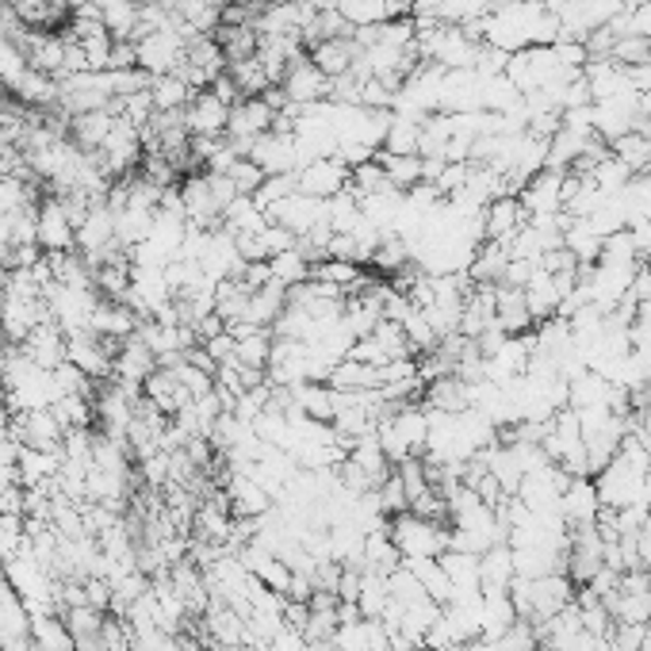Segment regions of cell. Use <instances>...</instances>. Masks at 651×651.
Returning a JSON list of instances; mask_svg holds the SVG:
<instances>
[{"instance_id":"1","label":"cell","mask_w":651,"mask_h":651,"mask_svg":"<svg viewBox=\"0 0 651 651\" xmlns=\"http://www.w3.org/2000/svg\"><path fill=\"white\" fill-rule=\"evenodd\" d=\"M388 532L403 560H438L441 552H449V525L429 521V517H418L410 509L391 517Z\"/></svg>"},{"instance_id":"2","label":"cell","mask_w":651,"mask_h":651,"mask_svg":"<svg viewBox=\"0 0 651 651\" xmlns=\"http://www.w3.org/2000/svg\"><path fill=\"white\" fill-rule=\"evenodd\" d=\"M120 345L123 342H112V337H96L93 330H77V334H65V360L77 365L93 383L112 380Z\"/></svg>"},{"instance_id":"3","label":"cell","mask_w":651,"mask_h":651,"mask_svg":"<svg viewBox=\"0 0 651 651\" xmlns=\"http://www.w3.org/2000/svg\"><path fill=\"white\" fill-rule=\"evenodd\" d=\"M135 50H138V70H146L150 77H165V73L181 70L184 54H188V42L165 27V32H153L146 39H138Z\"/></svg>"},{"instance_id":"4","label":"cell","mask_w":651,"mask_h":651,"mask_svg":"<svg viewBox=\"0 0 651 651\" xmlns=\"http://www.w3.org/2000/svg\"><path fill=\"white\" fill-rule=\"evenodd\" d=\"M269 219L277 226H284V231H292L295 238H307L318 223H330V219H326V199L303 196V192H295V196L280 199L277 207H269Z\"/></svg>"},{"instance_id":"5","label":"cell","mask_w":651,"mask_h":651,"mask_svg":"<svg viewBox=\"0 0 651 651\" xmlns=\"http://www.w3.org/2000/svg\"><path fill=\"white\" fill-rule=\"evenodd\" d=\"M280 88H284L287 103H295V108H307V103L330 100V88H334V81L326 77V73L318 70L310 58H299V62H295L292 70L284 73Z\"/></svg>"},{"instance_id":"6","label":"cell","mask_w":651,"mask_h":651,"mask_svg":"<svg viewBox=\"0 0 651 651\" xmlns=\"http://www.w3.org/2000/svg\"><path fill=\"white\" fill-rule=\"evenodd\" d=\"M158 368V357H153L150 349H146L143 342H138L135 334L127 337V342L120 345V353H115V372L112 380L120 383L127 395H143V383L150 380V372Z\"/></svg>"},{"instance_id":"7","label":"cell","mask_w":651,"mask_h":651,"mask_svg":"<svg viewBox=\"0 0 651 651\" xmlns=\"http://www.w3.org/2000/svg\"><path fill=\"white\" fill-rule=\"evenodd\" d=\"M349 176H353V169L342 165L337 158H318V161H310V165H303L299 173H295V181H299L303 196L334 199L337 192L349 188Z\"/></svg>"},{"instance_id":"8","label":"cell","mask_w":651,"mask_h":651,"mask_svg":"<svg viewBox=\"0 0 651 651\" xmlns=\"http://www.w3.org/2000/svg\"><path fill=\"white\" fill-rule=\"evenodd\" d=\"M16 349L24 353L32 365L54 372L58 365H65V330L54 322V318H42L32 334L24 337V345H16Z\"/></svg>"},{"instance_id":"9","label":"cell","mask_w":651,"mask_h":651,"mask_svg":"<svg viewBox=\"0 0 651 651\" xmlns=\"http://www.w3.org/2000/svg\"><path fill=\"white\" fill-rule=\"evenodd\" d=\"M39 246L42 254H65V249H77V231L65 219L62 199L58 196H42L39 199Z\"/></svg>"},{"instance_id":"10","label":"cell","mask_w":651,"mask_h":651,"mask_svg":"<svg viewBox=\"0 0 651 651\" xmlns=\"http://www.w3.org/2000/svg\"><path fill=\"white\" fill-rule=\"evenodd\" d=\"M184 123H188V135H204V138H223L226 123H231V108H226L211 88L192 96V103L184 108Z\"/></svg>"},{"instance_id":"11","label":"cell","mask_w":651,"mask_h":651,"mask_svg":"<svg viewBox=\"0 0 651 651\" xmlns=\"http://www.w3.org/2000/svg\"><path fill=\"white\" fill-rule=\"evenodd\" d=\"M564 176L567 173H560V169H540L537 176H532L529 184L521 188V207H525V214H560L564 211Z\"/></svg>"},{"instance_id":"12","label":"cell","mask_w":651,"mask_h":651,"mask_svg":"<svg viewBox=\"0 0 651 651\" xmlns=\"http://www.w3.org/2000/svg\"><path fill=\"white\" fill-rule=\"evenodd\" d=\"M115 246V214L108 204H93L85 214V223L77 226V254L85 261H96L103 249Z\"/></svg>"},{"instance_id":"13","label":"cell","mask_w":651,"mask_h":651,"mask_svg":"<svg viewBox=\"0 0 651 651\" xmlns=\"http://www.w3.org/2000/svg\"><path fill=\"white\" fill-rule=\"evenodd\" d=\"M525 223H529V214H525L521 199L499 196L494 204L483 207V242H502V246H506Z\"/></svg>"},{"instance_id":"14","label":"cell","mask_w":651,"mask_h":651,"mask_svg":"<svg viewBox=\"0 0 651 651\" xmlns=\"http://www.w3.org/2000/svg\"><path fill=\"white\" fill-rule=\"evenodd\" d=\"M494 326H499L506 337H521L529 334V326H537V318L529 315V303H525L521 287L494 284Z\"/></svg>"},{"instance_id":"15","label":"cell","mask_w":651,"mask_h":651,"mask_svg":"<svg viewBox=\"0 0 651 651\" xmlns=\"http://www.w3.org/2000/svg\"><path fill=\"white\" fill-rule=\"evenodd\" d=\"M138 322H143V318H138L135 310L127 307V303L103 299V295H100V303H96L88 330H93L96 337H112V342H127V337L138 330Z\"/></svg>"},{"instance_id":"16","label":"cell","mask_w":651,"mask_h":651,"mask_svg":"<svg viewBox=\"0 0 651 651\" xmlns=\"http://www.w3.org/2000/svg\"><path fill=\"white\" fill-rule=\"evenodd\" d=\"M560 514H564L567 525H594L598 514H602V499H598L594 479H572L560 494Z\"/></svg>"},{"instance_id":"17","label":"cell","mask_w":651,"mask_h":651,"mask_svg":"<svg viewBox=\"0 0 651 651\" xmlns=\"http://www.w3.org/2000/svg\"><path fill=\"white\" fill-rule=\"evenodd\" d=\"M143 395L150 398V403L158 406L165 418H173L176 410H184V406L192 403V395L184 391V383L176 380L173 368H153L150 380L143 383Z\"/></svg>"},{"instance_id":"18","label":"cell","mask_w":651,"mask_h":651,"mask_svg":"<svg viewBox=\"0 0 651 651\" xmlns=\"http://www.w3.org/2000/svg\"><path fill=\"white\" fill-rule=\"evenodd\" d=\"M514 549L509 544H494L479 556V587L483 594H509V582H514Z\"/></svg>"},{"instance_id":"19","label":"cell","mask_w":651,"mask_h":651,"mask_svg":"<svg viewBox=\"0 0 651 651\" xmlns=\"http://www.w3.org/2000/svg\"><path fill=\"white\" fill-rule=\"evenodd\" d=\"M357 54H360V47L353 42V35H342V39H326V42H318L315 50H307V58L318 65V70L326 73V77L334 81V77H345V73L353 70V62H357Z\"/></svg>"},{"instance_id":"20","label":"cell","mask_w":651,"mask_h":651,"mask_svg":"<svg viewBox=\"0 0 651 651\" xmlns=\"http://www.w3.org/2000/svg\"><path fill=\"white\" fill-rule=\"evenodd\" d=\"M272 226L269 211L254 204V196H238L231 207L223 211V231H231L234 238H246V234H265Z\"/></svg>"},{"instance_id":"21","label":"cell","mask_w":651,"mask_h":651,"mask_svg":"<svg viewBox=\"0 0 651 651\" xmlns=\"http://www.w3.org/2000/svg\"><path fill=\"white\" fill-rule=\"evenodd\" d=\"M112 123H115L112 112H81V115H70V138H73V146H81L85 153H96L103 143H108V135H112Z\"/></svg>"},{"instance_id":"22","label":"cell","mask_w":651,"mask_h":651,"mask_svg":"<svg viewBox=\"0 0 651 651\" xmlns=\"http://www.w3.org/2000/svg\"><path fill=\"white\" fill-rule=\"evenodd\" d=\"M525 292V303H529V315L537 318V322H544V318L560 315V292H556V280H552V272H544L537 265L529 277V284L521 287Z\"/></svg>"},{"instance_id":"23","label":"cell","mask_w":651,"mask_h":651,"mask_svg":"<svg viewBox=\"0 0 651 651\" xmlns=\"http://www.w3.org/2000/svg\"><path fill=\"white\" fill-rule=\"evenodd\" d=\"M421 403H426V410L460 414V410H468V383H460L456 376H441V380L426 383Z\"/></svg>"},{"instance_id":"24","label":"cell","mask_w":651,"mask_h":651,"mask_svg":"<svg viewBox=\"0 0 651 651\" xmlns=\"http://www.w3.org/2000/svg\"><path fill=\"white\" fill-rule=\"evenodd\" d=\"M334 9L342 12L349 27H372V24H388V20L403 16L391 0H334Z\"/></svg>"},{"instance_id":"25","label":"cell","mask_w":651,"mask_h":651,"mask_svg":"<svg viewBox=\"0 0 651 651\" xmlns=\"http://www.w3.org/2000/svg\"><path fill=\"white\" fill-rule=\"evenodd\" d=\"M479 613H483V636L487 640H499V636H506L509 628L517 625V605L509 594H483Z\"/></svg>"},{"instance_id":"26","label":"cell","mask_w":651,"mask_h":651,"mask_svg":"<svg viewBox=\"0 0 651 651\" xmlns=\"http://www.w3.org/2000/svg\"><path fill=\"white\" fill-rule=\"evenodd\" d=\"M153 231V211H138V207H123L115 211V242L123 249H135L150 238Z\"/></svg>"},{"instance_id":"27","label":"cell","mask_w":651,"mask_h":651,"mask_svg":"<svg viewBox=\"0 0 651 651\" xmlns=\"http://www.w3.org/2000/svg\"><path fill=\"white\" fill-rule=\"evenodd\" d=\"M376 161L383 165L388 181L395 184L398 192H410L414 184H421V153H376Z\"/></svg>"},{"instance_id":"28","label":"cell","mask_w":651,"mask_h":651,"mask_svg":"<svg viewBox=\"0 0 651 651\" xmlns=\"http://www.w3.org/2000/svg\"><path fill=\"white\" fill-rule=\"evenodd\" d=\"M610 153L621 161V165H628L632 176H640L651 169V143L640 135V131H628V135H621L617 143H610Z\"/></svg>"},{"instance_id":"29","label":"cell","mask_w":651,"mask_h":651,"mask_svg":"<svg viewBox=\"0 0 651 651\" xmlns=\"http://www.w3.org/2000/svg\"><path fill=\"white\" fill-rule=\"evenodd\" d=\"M150 96H153V112H184L196 93L176 73H165V77H153Z\"/></svg>"},{"instance_id":"30","label":"cell","mask_w":651,"mask_h":651,"mask_svg":"<svg viewBox=\"0 0 651 651\" xmlns=\"http://www.w3.org/2000/svg\"><path fill=\"white\" fill-rule=\"evenodd\" d=\"M421 123H426V120H410V115H395V112H391L388 138H383V153H418V146H421Z\"/></svg>"},{"instance_id":"31","label":"cell","mask_w":651,"mask_h":651,"mask_svg":"<svg viewBox=\"0 0 651 651\" xmlns=\"http://www.w3.org/2000/svg\"><path fill=\"white\" fill-rule=\"evenodd\" d=\"M610 32L628 35V39H648L651 42V0H636L628 9H621L617 16L610 20Z\"/></svg>"},{"instance_id":"32","label":"cell","mask_w":651,"mask_h":651,"mask_svg":"<svg viewBox=\"0 0 651 651\" xmlns=\"http://www.w3.org/2000/svg\"><path fill=\"white\" fill-rule=\"evenodd\" d=\"M269 272L277 284L295 287V284H303V280H310V261L299 254V246H292V249H284V254L269 257Z\"/></svg>"},{"instance_id":"33","label":"cell","mask_w":651,"mask_h":651,"mask_svg":"<svg viewBox=\"0 0 651 651\" xmlns=\"http://www.w3.org/2000/svg\"><path fill=\"white\" fill-rule=\"evenodd\" d=\"M39 199V184L35 181H20V176H0V214L24 211V207H35Z\"/></svg>"},{"instance_id":"34","label":"cell","mask_w":651,"mask_h":651,"mask_svg":"<svg viewBox=\"0 0 651 651\" xmlns=\"http://www.w3.org/2000/svg\"><path fill=\"white\" fill-rule=\"evenodd\" d=\"M50 414L62 421V429H88V421L96 418V406L88 395H62L50 406Z\"/></svg>"},{"instance_id":"35","label":"cell","mask_w":651,"mask_h":651,"mask_svg":"<svg viewBox=\"0 0 651 651\" xmlns=\"http://www.w3.org/2000/svg\"><path fill=\"white\" fill-rule=\"evenodd\" d=\"M226 73L234 77V85H238L242 96H265V88L272 85L269 73H265V65L257 62V54L246 58V62H231L226 65Z\"/></svg>"},{"instance_id":"36","label":"cell","mask_w":651,"mask_h":651,"mask_svg":"<svg viewBox=\"0 0 651 651\" xmlns=\"http://www.w3.org/2000/svg\"><path fill=\"white\" fill-rule=\"evenodd\" d=\"M269 357H272V330H254L249 337H242L238 342V353H234V360L246 368H269Z\"/></svg>"},{"instance_id":"37","label":"cell","mask_w":651,"mask_h":651,"mask_svg":"<svg viewBox=\"0 0 651 651\" xmlns=\"http://www.w3.org/2000/svg\"><path fill=\"white\" fill-rule=\"evenodd\" d=\"M50 380H54L58 398H62V395H88V398H93L96 395L93 380H88L77 365H70V360H65V365H58L54 372H50Z\"/></svg>"},{"instance_id":"38","label":"cell","mask_w":651,"mask_h":651,"mask_svg":"<svg viewBox=\"0 0 651 651\" xmlns=\"http://www.w3.org/2000/svg\"><path fill=\"white\" fill-rule=\"evenodd\" d=\"M299 192V181H295V173H280V176H265V184L254 192V204L257 207H277L280 199H287V196H295Z\"/></svg>"},{"instance_id":"39","label":"cell","mask_w":651,"mask_h":651,"mask_svg":"<svg viewBox=\"0 0 651 651\" xmlns=\"http://www.w3.org/2000/svg\"><path fill=\"white\" fill-rule=\"evenodd\" d=\"M226 176L234 181L238 196H254V192L265 184V169L257 165V161H249V158H238V161H234V169H231Z\"/></svg>"},{"instance_id":"40","label":"cell","mask_w":651,"mask_h":651,"mask_svg":"<svg viewBox=\"0 0 651 651\" xmlns=\"http://www.w3.org/2000/svg\"><path fill=\"white\" fill-rule=\"evenodd\" d=\"M204 353L214 360V365H231V360H234V353H238V342H234V337L223 330V334L207 337V342H204Z\"/></svg>"},{"instance_id":"41","label":"cell","mask_w":651,"mask_h":651,"mask_svg":"<svg viewBox=\"0 0 651 651\" xmlns=\"http://www.w3.org/2000/svg\"><path fill=\"white\" fill-rule=\"evenodd\" d=\"M211 93L219 96V100H223L226 108H234V103H242V100H246V96L238 93V85H234V77H231V73H219V77L211 81Z\"/></svg>"},{"instance_id":"42","label":"cell","mask_w":651,"mask_h":651,"mask_svg":"<svg viewBox=\"0 0 651 651\" xmlns=\"http://www.w3.org/2000/svg\"><path fill=\"white\" fill-rule=\"evenodd\" d=\"M112 70H138L135 42H115V47H112Z\"/></svg>"},{"instance_id":"43","label":"cell","mask_w":651,"mask_h":651,"mask_svg":"<svg viewBox=\"0 0 651 651\" xmlns=\"http://www.w3.org/2000/svg\"><path fill=\"white\" fill-rule=\"evenodd\" d=\"M456 651H499V640H487V636H476V640L460 643Z\"/></svg>"},{"instance_id":"44","label":"cell","mask_w":651,"mask_h":651,"mask_svg":"<svg viewBox=\"0 0 651 651\" xmlns=\"http://www.w3.org/2000/svg\"><path fill=\"white\" fill-rule=\"evenodd\" d=\"M292 4H315V0H292Z\"/></svg>"}]
</instances>
